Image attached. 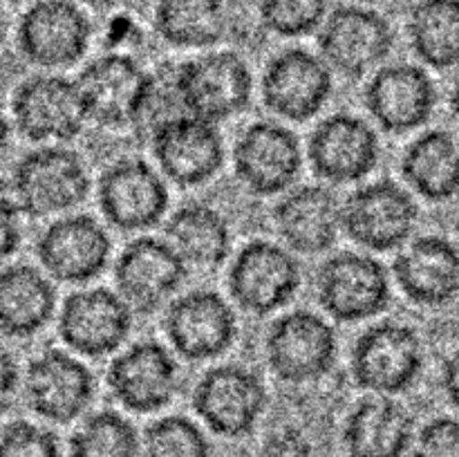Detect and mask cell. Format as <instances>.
I'll list each match as a JSON object with an SVG mask.
<instances>
[{"label": "cell", "instance_id": "obj_7", "mask_svg": "<svg viewBox=\"0 0 459 457\" xmlns=\"http://www.w3.org/2000/svg\"><path fill=\"white\" fill-rule=\"evenodd\" d=\"M264 357L273 376L285 384H309L330 375L339 358V339L327 318L296 309L272 323Z\"/></svg>", "mask_w": 459, "mask_h": 457}, {"label": "cell", "instance_id": "obj_22", "mask_svg": "<svg viewBox=\"0 0 459 457\" xmlns=\"http://www.w3.org/2000/svg\"><path fill=\"white\" fill-rule=\"evenodd\" d=\"M22 390L31 412L54 424H70L92 403L94 376L76 354L49 348L27 363Z\"/></svg>", "mask_w": 459, "mask_h": 457}, {"label": "cell", "instance_id": "obj_28", "mask_svg": "<svg viewBox=\"0 0 459 457\" xmlns=\"http://www.w3.org/2000/svg\"><path fill=\"white\" fill-rule=\"evenodd\" d=\"M415 421L393 397H368L345 419L343 442L350 457H403L412 444Z\"/></svg>", "mask_w": 459, "mask_h": 457}, {"label": "cell", "instance_id": "obj_18", "mask_svg": "<svg viewBox=\"0 0 459 457\" xmlns=\"http://www.w3.org/2000/svg\"><path fill=\"white\" fill-rule=\"evenodd\" d=\"M263 103L287 121L314 119L334 92V72L318 54L287 47L267 63L260 83Z\"/></svg>", "mask_w": 459, "mask_h": 457}, {"label": "cell", "instance_id": "obj_45", "mask_svg": "<svg viewBox=\"0 0 459 457\" xmlns=\"http://www.w3.org/2000/svg\"><path fill=\"white\" fill-rule=\"evenodd\" d=\"M4 30H7V25H4V13H3V7H0V43H3L4 39Z\"/></svg>", "mask_w": 459, "mask_h": 457}, {"label": "cell", "instance_id": "obj_12", "mask_svg": "<svg viewBox=\"0 0 459 457\" xmlns=\"http://www.w3.org/2000/svg\"><path fill=\"white\" fill-rule=\"evenodd\" d=\"M92 25L74 0H36L18 21V52L43 70H63L83 61Z\"/></svg>", "mask_w": 459, "mask_h": 457}, {"label": "cell", "instance_id": "obj_16", "mask_svg": "<svg viewBox=\"0 0 459 457\" xmlns=\"http://www.w3.org/2000/svg\"><path fill=\"white\" fill-rule=\"evenodd\" d=\"M112 240L103 224L88 213H67L54 220L36 240V255L52 280L88 285L106 272Z\"/></svg>", "mask_w": 459, "mask_h": 457}, {"label": "cell", "instance_id": "obj_11", "mask_svg": "<svg viewBox=\"0 0 459 457\" xmlns=\"http://www.w3.org/2000/svg\"><path fill=\"white\" fill-rule=\"evenodd\" d=\"M12 125L31 143L74 142L88 116L76 81L61 74H34L12 94Z\"/></svg>", "mask_w": 459, "mask_h": 457}, {"label": "cell", "instance_id": "obj_19", "mask_svg": "<svg viewBox=\"0 0 459 457\" xmlns=\"http://www.w3.org/2000/svg\"><path fill=\"white\" fill-rule=\"evenodd\" d=\"M164 332L186 361H211L233 348L238 318L231 303L213 289H193L169 305Z\"/></svg>", "mask_w": 459, "mask_h": 457}, {"label": "cell", "instance_id": "obj_1", "mask_svg": "<svg viewBox=\"0 0 459 457\" xmlns=\"http://www.w3.org/2000/svg\"><path fill=\"white\" fill-rule=\"evenodd\" d=\"M9 184L27 218L70 213L88 200L92 186L83 157L54 143L25 152L13 166Z\"/></svg>", "mask_w": 459, "mask_h": 457}, {"label": "cell", "instance_id": "obj_32", "mask_svg": "<svg viewBox=\"0 0 459 457\" xmlns=\"http://www.w3.org/2000/svg\"><path fill=\"white\" fill-rule=\"evenodd\" d=\"M412 52L433 70L459 65V0H420L408 16Z\"/></svg>", "mask_w": 459, "mask_h": 457}, {"label": "cell", "instance_id": "obj_29", "mask_svg": "<svg viewBox=\"0 0 459 457\" xmlns=\"http://www.w3.org/2000/svg\"><path fill=\"white\" fill-rule=\"evenodd\" d=\"M166 242L178 251L188 269H218L233 249L231 224L215 206L191 202L170 213L164 227Z\"/></svg>", "mask_w": 459, "mask_h": 457}, {"label": "cell", "instance_id": "obj_6", "mask_svg": "<svg viewBox=\"0 0 459 457\" xmlns=\"http://www.w3.org/2000/svg\"><path fill=\"white\" fill-rule=\"evenodd\" d=\"M393 47L394 30L388 18L363 4H339L318 27V56L348 79L375 72Z\"/></svg>", "mask_w": 459, "mask_h": 457}, {"label": "cell", "instance_id": "obj_46", "mask_svg": "<svg viewBox=\"0 0 459 457\" xmlns=\"http://www.w3.org/2000/svg\"><path fill=\"white\" fill-rule=\"evenodd\" d=\"M363 3H377V0H363Z\"/></svg>", "mask_w": 459, "mask_h": 457}, {"label": "cell", "instance_id": "obj_39", "mask_svg": "<svg viewBox=\"0 0 459 457\" xmlns=\"http://www.w3.org/2000/svg\"><path fill=\"white\" fill-rule=\"evenodd\" d=\"M260 457H318V453L303 430L281 428L264 439Z\"/></svg>", "mask_w": 459, "mask_h": 457}, {"label": "cell", "instance_id": "obj_4", "mask_svg": "<svg viewBox=\"0 0 459 457\" xmlns=\"http://www.w3.org/2000/svg\"><path fill=\"white\" fill-rule=\"evenodd\" d=\"M424 370V345L411 325L381 321L368 327L352 345L350 372L361 390L394 397L415 385Z\"/></svg>", "mask_w": 459, "mask_h": 457}, {"label": "cell", "instance_id": "obj_40", "mask_svg": "<svg viewBox=\"0 0 459 457\" xmlns=\"http://www.w3.org/2000/svg\"><path fill=\"white\" fill-rule=\"evenodd\" d=\"M22 376L18 361L9 349L0 348V417L7 415L21 392Z\"/></svg>", "mask_w": 459, "mask_h": 457}, {"label": "cell", "instance_id": "obj_13", "mask_svg": "<svg viewBox=\"0 0 459 457\" xmlns=\"http://www.w3.org/2000/svg\"><path fill=\"white\" fill-rule=\"evenodd\" d=\"M267 385L251 367L227 363L211 367L193 390V410L220 437H245L267 408Z\"/></svg>", "mask_w": 459, "mask_h": 457}, {"label": "cell", "instance_id": "obj_42", "mask_svg": "<svg viewBox=\"0 0 459 457\" xmlns=\"http://www.w3.org/2000/svg\"><path fill=\"white\" fill-rule=\"evenodd\" d=\"M12 119H9L7 110H4V106L0 103V160L7 155L9 143H12Z\"/></svg>", "mask_w": 459, "mask_h": 457}, {"label": "cell", "instance_id": "obj_23", "mask_svg": "<svg viewBox=\"0 0 459 457\" xmlns=\"http://www.w3.org/2000/svg\"><path fill=\"white\" fill-rule=\"evenodd\" d=\"M307 157L323 182L357 184L379 164V134L361 116L336 112L314 128Z\"/></svg>", "mask_w": 459, "mask_h": 457}, {"label": "cell", "instance_id": "obj_5", "mask_svg": "<svg viewBox=\"0 0 459 457\" xmlns=\"http://www.w3.org/2000/svg\"><path fill=\"white\" fill-rule=\"evenodd\" d=\"M316 296L336 323H361L388 309L390 273L377 258L359 251H336L316 272Z\"/></svg>", "mask_w": 459, "mask_h": 457}, {"label": "cell", "instance_id": "obj_25", "mask_svg": "<svg viewBox=\"0 0 459 457\" xmlns=\"http://www.w3.org/2000/svg\"><path fill=\"white\" fill-rule=\"evenodd\" d=\"M273 222L287 249L303 255L325 254L343 231L339 197L323 184L290 188L273 209Z\"/></svg>", "mask_w": 459, "mask_h": 457}, {"label": "cell", "instance_id": "obj_8", "mask_svg": "<svg viewBox=\"0 0 459 457\" xmlns=\"http://www.w3.org/2000/svg\"><path fill=\"white\" fill-rule=\"evenodd\" d=\"M420 222V206L412 193L393 179L359 186L341 204V224L350 240L377 254L406 246Z\"/></svg>", "mask_w": 459, "mask_h": 457}, {"label": "cell", "instance_id": "obj_3", "mask_svg": "<svg viewBox=\"0 0 459 457\" xmlns=\"http://www.w3.org/2000/svg\"><path fill=\"white\" fill-rule=\"evenodd\" d=\"M152 85V72L126 52L92 58L76 76L88 121L101 128H137Z\"/></svg>", "mask_w": 459, "mask_h": 457}, {"label": "cell", "instance_id": "obj_35", "mask_svg": "<svg viewBox=\"0 0 459 457\" xmlns=\"http://www.w3.org/2000/svg\"><path fill=\"white\" fill-rule=\"evenodd\" d=\"M258 18L281 39H300L318 31L330 12V0H255Z\"/></svg>", "mask_w": 459, "mask_h": 457}, {"label": "cell", "instance_id": "obj_44", "mask_svg": "<svg viewBox=\"0 0 459 457\" xmlns=\"http://www.w3.org/2000/svg\"><path fill=\"white\" fill-rule=\"evenodd\" d=\"M79 3L88 4V7H92V9H110V7H115L119 0H79Z\"/></svg>", "mask_w": 459, "mask_h": 457}, {"label": "cell", "instance_id": "obj_36", "mask_svg": "<svg viewBox=\"0 0 459 457\" xmlns=\"http://www.w3.org/2000/svg\"><path fill=\"white\" fill-rule=\"evenodd\" d=\"M0 457H61V446L52 430L18 419L0 430Z\"/></svg>", "mask_w": 459, "mask_h": 457}, {"label": "cell", "instance_id": "obj_47", "mask_svg": "<svg viewBox=\"0 0 459 457\" xmlns=\"http://www.w3.org/2000/svg\"><path fill=\"white\" fill-rule=\"evenodd\" d=\"M9 3H22V0H9Z\"/></svg>", "mask_w": 459, "mask_h": 457}, {"label": "cell", "instance_id": "obj_15", "mask_svg": "<svg viewBox=\"0 0 459 457\" xmlns=\"http://www.w3.org/2000/svg\"><path fill=\"white\" fill-rule=\"evenodd\" d=\"M151 148L160 173L182 188L211 182L227 157L218 124L186 112L157 125L151 133Z\"/></svg>", "mask_w": 459, "mask_h": 457}, {"label": "cell", "instance_id": "obj_38", "mask_svg": "<svg viewBox=\"0 0 459 457\" xmlns=\"http://www.w3.org/2000/svg\"><path fill=\"white\" fill-rule=\"evenodd\" d=\"M21 209L13 197L9 179L0 177V264L12 258L22 242Z\"/></svg>", "mask_w": 459, "mask_h": 457}, {"label": "cell", "instance_id": "obj_34", "mask_svg": "<svg viewBox=\"0 0 459 457\" xmlns=\"http://www.w3.org/2000/svg\"><path fill=\"white\" fill-rule=\"evenodd\" d=\"M142 457H211L204 430L182 415L152 421L143 433Z\"/></svg>", "mask_w": 459, "mask_h": 457}, {"label": "cell", "instance_id": "obj_43", "mask_svg": "<svg viewBox=\"0 0 459 457\" xmlns=\"http://www.w3.org/2000/svg\"><path fill=\"white\" fill-rule=\"evenodd\" d=\"M451 112L453 116L459 121V74L453 81V88H451Z\"/></svg>", "mask_w": 459, "mask_h": 457}, {"label": "cell", "instance_id": "obj_24", "mask_svg": "<svg viewBox=\"0 0 459 457\" xmlns=\"http://www.w3.org/2000/svg\"><path fill=\"white\" fill-rule=\"evenodd\" d=\"M363 101L381 130L406 134L429 124L437 106V88L421 65L393 63L377 67L363 90Z\"/></svg>", "mask_w": 459, "mask_h": 457}, {"label": "cell", "instance_id": "obj_2", "mask_svg": "<svg viewBox=\"0 0 459 457\" xmlns=\"http://www.w3.org/2000/svg\"><path fill=\"white\" fill-rule=\"evenodd\" d=\"M173 85L186 115L222 124L249 108L254 74L238 52L215 49L175 67Z\"/></svg>", "mask_w": 459, "mask_h": 457}, {"label": "cell", "instance_id": "obj_33", "mask_svg": "<svg viewBox=\"0 0 459 457\" xmlns=\"http://www.w3.org/2000/svg\"><path fill=\"white\" fill-rule=\"evenodd\" d=\"M139 451L137 428L117 410L92 412L70 437V457H139Z\"/></svg>", "mask_w": 459, "mask_h": 457}, {"label": "cell", "instance_id": "obj_31", "mask_svg": "<svg viewBox=\"0 0 459 457\" xmlns=\"http://www.w3.org/2000/svg\"><path fill=\"white\" fill-rule=\"evenodd\" d=\"M152 25L170 47L209 49L227 36V4L224 0H155Z\"/></svg>", "mask_w": 459, "mask_h": 457}, {"label": "cell", "instance_id": "obj_30", "mask_svg": "<svg viewBox=\"0 0 459 457\" xmlns=\"http://www.w3.org/2000/svg\"><path fill=\"white\" fill-rule=\"evenodd\" d=\"M408 186L429 202H446L459 193V137L435 128L408 143L402 157Z\"/></svg>", "mask_w": 459, "mask_h": 457}, {"label": "cell", "instance_id": "obj_27", "mask_svg": "<svg viewBox=\"0 0 459 457\" xmlns=\"http://www.w3.org/2000/svg\"><path fill=\"white\" fill-rule=\"evenodd\" d=\"M56 312L52 278L27 263L0 269V334L31 339L49 325Z\"/></svg>", "mask_w": 459, "mask_h": 457}, {"label": "cell", "instance_id": "obj_9", "mask_svg": "<svg viewBox=\"0 0 459 457\" xmlns=\"http://www.w3.org/2000/svg\"><path fill=\"white\" fill-rule=\"evenodd\" d=\"M227 285L238 307L254 316H267L294 300L303 285V272L287 246L251 240L233 258Z\"/></svg>", "mask_w": 459, "mask_h": 457}, {"label": "cell", "instance_id": "obj_26", "mask_svg": "<svg viewBox=\"0 0 459 457\" xmlns=\"http://www.w3.org/2000/svg\"><path fill=\"white\" fill-rule=\"evenodd\" d=\"M393 276L415 305L444 307L459 296V246L442 236L417 237L399 251Z\"/></svg>", "mask_w": 459, "mask_h": 457}, {"label": "cell", "instance_id": "obj_17", "mask_svg": "<svg viewBox=\"0 0 459 457\" xmlns=\"http://www.w3.org/2000/svg\"><path fill=\"white\" fill-rule=\"evenodd\" d=\"M133 316L134 312L117 291L88 287L65 298L58 314V336L79 357H110L128 341Z\"/></svg>", "mask_w": 459, "mask_h": 457}, {"label": "cell", "instance_id": "obj_20", "mask_svg": "<svg viewBox=\"0 0 459 457\" xmlns=\"http://www.w3.org/2000/svg\"><path fill=\"white\" fill-rule=\"evenodd\" d=\"M188 278V264L166 240L142 236L128 242L117 258V294L134 314H155Z\"/></svg>", "mask_w": 459, "mask_h": 457}, {"label": "cell", "instance_id": "obj_21", "mask_svg": "<svg viewBox=\"0 0 459 457\" xmlns=\"http://www.w3.org/2000/svg\"><path fill=\"white\" fill-rule=\"evenodd\" d=\"M106 384L112 397L130 412L151 415L175 399L179 366L160 341H139L110 361Z\"/></svg>", "mask_w": 459, "mask_h": 457}, {"label": "cell", "instance_id": "obj_41", "mask_svg": "<svg viewBox=\"0 0 459 457\" xmlns=\"http://www.w3.org/2000/svg\"><path fill=\"white\" fill-rule=\"evenodd\" d=\"M442 388L448 403H451L455 410H459V352L453 354V357L444 363Z\"/></svg>", "mask_w": 459, "mask_h": 457}, {"label": "cell", "instance_id": "obj_10", "mask_svg": "<svg viewBox=\"0 0 459 457\" xmlns=\"http://www.w3.org/2000/svg\"><path fill=\"white\" fill-rule=\"evenodd\" d=\"M233 173L254 195H282L303 173L299 134L278 121H254L233 143Z\"/></svg>", "mask_w": 459, "mask_h": 457}, {"label": "cell", "instance_id": "obj_14", "mask_svg": "<svg viewBox=\"0 0 459 457\" xmlns=\"http://www.w3.org/2000/svg\"><path fill=\"white\" fill-rule=\"evenodd\" d=\"M97 193L103 218L124 233L157 227L170 206L161 173L139 157H124L108 166L99 177Z\"/></svg>", "mask_w": 459, "mask_h": 457}, {"label": "cell", "instance_id": "obj_37", "mask_svg": "<svg viewBox=\"0 0 459 457\" xmlns=\"http://www.w3.org/2000/svg\"><path fill=\"white\" fill-rule=\"evenodd\" d=\"M412 457H459V419L437 417L417 435Z\"/></svg>", "mask_w": 459, "mask_h": 457}]
</instances>
